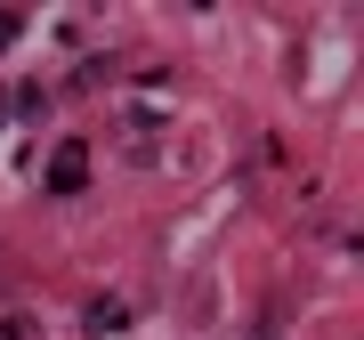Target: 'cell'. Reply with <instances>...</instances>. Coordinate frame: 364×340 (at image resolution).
Listing matches in <instances>:
<instances>
[{
    "label": "cell",
    "mask_w": 364,
    "mask_h": 340,
    "mask_svg": "<svg viewBox=\"0 0 364 340\" xmlns=\"http://www.w3.org/2000/svg\"><path fill=\"white\" fill-rule=\"evenodd\" d=\"M81 186H90V146L65 138V146L49 154V195H81Z\"/></svg>",
    "instance_id": "cell-1"
},
{
    "label": "cell",
    "mask_w": 364,
    "mask_h": 340,
    "mask_svg": "<svg viewBox=\"0 0 364 340\" xmlns=\"http://www.w3.org/2000/svg\"><path fill=\"white\" fill-rule=\"evenodd\" d=\"M122 324H130V308H122V300H97V308H90V332H122Z\"/></svg>",
    "instance_id": "cell-2"
},
{
    "label": "cell",
    "mask_w": 364,
    "mask_h": 340,
    "mask_svg": "<svg viewBox=\"0 0 364 340\" xmlns=\"http://www.w3.org/2000/svg\"><path fill=\"white\" fill-rule=\"evenodd\" d=\"M16 33H25V16H16V9H0V49H16Z\"/></svg>",
    "instance_id": "cell-3"
},
{
    "label": "cell",
    "mask_w": 364,
    "mask_h": 340,
    "mask_svg": "<svg viewBox=\"0 0 364 340\" xmlns=\"http://www.w3.org/2000/svg\"><path fill=\"white\" fill-rule=\"evenodd\" d=\"M251 340H275V316H259V332H251Z\"/></svg>",
    "instance_id": "cell-4"
},
{
    "label": "cell",
    "mask_w": 364,
    "mask_h": 340,
    "mask_svg": "<svg viewBox=\"0 0 364 340\" xmlns=\"http://www.w3.org/2000/svg\"><path fill=\"white\" fill-rule=\"evenodd\" d=\"M0 122H9V97H0Z\"/></svg>",
    "instance_id": "cell-5"
}]
</instances>
